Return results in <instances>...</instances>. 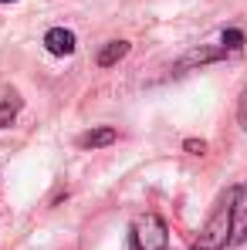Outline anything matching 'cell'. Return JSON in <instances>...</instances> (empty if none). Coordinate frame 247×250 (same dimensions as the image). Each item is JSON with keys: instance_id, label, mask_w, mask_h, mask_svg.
Wrapping results in <instances>:
<instances>
[{"instance_id": "52a82bcc", "label": "cell", "mask_w": 247, "mask_h": 250, "mask_svg": "<svg viewBox=\"0 0 247 250\" xmlns=\"http://www.w3.org/2000/svg\"><path fill=\"white\" fill-rule=\"evenodd\" d=\"M129 47H132L129 41H109L102 51H98V58H95L98 68H112V64H119L125 54H129Z\"/></svg>"}, {"instance_id": "277c9868", "label": "cell", "mask_w": 247, "mask_h": 250, "mask_svg": "<svg viewBox=\"0 0 247 250\" xmlns=\"http://www.w3.org/2000/svg\"><path fill=\"white\" fill-rule=\"evenodd\" d=\"M44 51L54 54V58H71V54L78 51L75 31H68V27H51V31L44 34Z\"/></svg>"}, {"instance_id": "ba28073f", "label": "cell", "mask_w": 247, "mask_h": 250, "mask_svg": "<svg viewBox=\"0 0 247 250\" xmlns=\"http://www.w3.org/2000/svg\"><path fill=\"white\" fill-rule=\"evenodd\" d=\"M21 105H24V102H21V95H17V91H7V95L0 98V128H7V125L17 119Z\"/></svg>"}, {"instance_id": "3957f363", "label": "cell", "mask_w": 247, "mask_h": 250, "mask_svg": "<svg viewBox=\"0 0 247 250\" xmlns=\"http://www.w3.org/2000/svg\"><path fill=\"white\" fill-rule=\"evenodd\" d=\"M234 200H230V240L227 247H244L247 244V183L230 189Z\"/></svg>"}, {"instance_id": "5b68a950", "label": "cell", "mask_w": 247, "mask_h": 250, "mask_svg": "<svg viewBox=\"0 0 247 250\" xmlns=\"http://www.w3.org/2000/svg\"><path fill=\"white\" fill-rule=\"evenodd\" d=\"M220 58H227V51L224 47H193V51H186L176 64H173V71H190V68H197V64H210V61H220Z\"/></svg>"}, {"instance_id": "4fadbf2b", "label": "cell", "mask_w": 247, "mask_h": 250, "mask_svg": "<svg viewBox=\"0 0 247 250\" xmlns=\"http://www.w3.org/2000/svg\"><path fill=\"white\" fill-rule=\"evenodd\" d=\"M129 250H135V247H132V244H129Z\"/></svg>"}, {"instance_id": "8fae6325", "label": "cell", "mask_w": 247, "mask_h": 250, "mask_svg": "<svg viewBox=\"0 0 247 250\" xmlns=\"http://www.w3.org/2000/svg\"><path fill=\"white\" fill-rule=\"evenodd\" d=\"M183 149H186L190 156H203V152H206V142H203V139H186V142H183Z\"/></svg>"}, {"instance_id": "7a4b0ae2", "label": "cell", "mask_w": 247, "mask_h": 250, "mask_svg": "<svg viewBox=\"0 0 247 250\" xmlns=\"http://www.w3.org/2000/svg\"><path fill=\"white\" fill-rule=\"evenodd\" d=\"M135 250H166L169 247V227L159 213H142L132 223V240Z\"/></svg>"}, {"instance_id": "9c48e42d", "label": "cell", "mask_w": 247, "mask_h": 250, "mask_svg": "<svg viewBox=\"0 0 247 250\" xmlns=\"http://www.w3.org/2000/svg\"><path fill=\"white\" fill-rule=\"evenodd\" d=\"M220 47H224L227 54L241 51V47H244V31H241V27H230V31H224V34H220Z\"/></svg>"}, {"instance_id": "7c38bea8", "label": "cell", "mask_w": 247, "mask_h": 250, "mask_svg": "<svg viewBox=\"0 0 247 250\" xmlns=\"http://www.w3.org/2000/svg\"><path fill=\"white\" fill-rule=\"evenodd\" d=\"M0 3H17V0H0Z\"/></svg>"}, {"instance_id": "8992f818", "label": "cell", "mask_w": 247, "mask_h": 250, "mask_svg": "<svg viewBox=\"0 0 247 250\" xmlns=\"http://www.w3.org/2000/svg\"><path fill=\"white\" fill-rule=\"evenodd\" d=\"M119 139V132L112 128V125H98V128H88L82 139H78V146L82 149H105V146H112Z\"/></svg>"}, {"instance_id": "30bf717a", "label": "cell", "mask_w": 247, "mask_h": 250, "mask_svg": "<svg viewBox=\"0 0 247 250\" xmlns=\"http://www.w3.org/2000/svg\"><path fill=\"white\" fill-rule=\"evenodd\" d=\"M237 122H241V128L247 132V88L241 91V98H237Z\"/></svg>"}, {"instance_id": "6da1fadb", "label": "cell", "mask_w": 247, "mask_h": 250, "mask_svg": "<svg viewBox=\"0 0 247 250\" xmlns=\"http://www.w3.org/2000/svg\"><path fill=\"white\" fill-rule=\"evenodd\" d=\"M230 200L234 193L227 189V196L220 200V207L213 209V216L206 220V227L200 230V237L193 240L190 250H224L227 240H230Z\"/></svg>"}]
</instances>
